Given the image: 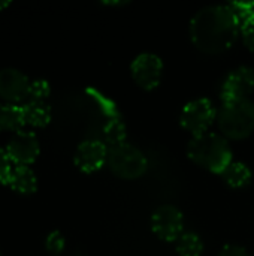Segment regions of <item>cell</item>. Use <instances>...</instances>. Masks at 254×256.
I'll use <instances>...</instances> for the list:
<instances>
[{
    "instance_id": "8992f818",
    "label": "cell",
    "mask_w": 254,
    "mask_h": 256,
    "mask_svg": "<svg viewBox=\"0 0 254 256\" xmlns=\"http://www.w3.org/2000/svg\"><path fill=\"white\" fill-rule=\"evenodd\" d=\"M132 76L133 81L144 90H154L160 81H162V75H163V62L159 56L151 54V52H144L139 54L132 66Z\"/></svg>"
},
{
    "instance_id": "277c9868",
    "label": "cell",
    "mask_w": 254,
    "mask_h": 256,
    "mask_svg": "<svg viewBox=\"0 0 254 256\" xmlns=\"http://www.w3.org/2000/svg\"><path fill=\"white\" fill-rule=\"evenodd\" d=\"M108 165L109 170L123 180H136L142 177L148 168L144 153L127 142L108 148Z\"/></svg>"
},
{
    "instance_id": "4fadbf2b",
    "label": "cell",
    "mask_w": 254,
    "mask_h": 256,
    "mask_svg": "<svg viewBox=\"0 0 254 256\" xmlns=\"http://www.w3.org/2000/svg\"><path fill=\"white\" fill-rule=\"evenodd\" d=\"M21 106L25 124L43 128L51 122V108L45 100H27Z\"/></svg>"
},
{
    "instance_id": "7a4b0ae2",
    "label": "cell",
    "mask_w": 254,
    "mask_h": 256,
    "mask_svg": "<svg viewBox=\"0 0 254 256\" xmlns=\"http://www.w3.org/2000/svg\"><path fill=\"white\" fill-rule=\"evenodd\" d=\"M187 156L198 166L220 176L232 164V150L228 140L217 134L207 132L193 136L187 146Z\"/></svg>"
},
{
    "instance_id": "7402d4cb",
    "label": "cell",
    "mask_w": 254,
    "mask_h": 256,
    "mask_svg": "<svg viewBox=\"0 0 254 256\" xmlns=\"http://www.w3.org/2000/svg\"><path fill=\"white\" fill-rule=\"evenodd\" d=\"M241 36H243V42L244 45L254 52V21L250 22L249 26H246L243 30H241Z\"/></svg>"
},
{
    "instance_id": "5b68a950",
    "label": "cell",
    "mask_w": 254,
    "mask_h": 256,
    "mask_svg": "<svg viewBox=\"0 0 254 256\" xmlns=\"http://www.w3.org/2000/svg\"><path fill=\"white\" fill-rule=\"evenodd\" d=\"M216 120V108L210 99H196L189 102L181 112V126L193 136L207 134Z\"/></svg>"
},
{
    "instance_id": "3957f363",
    "label": "cell",
    "mask_w": 254,
    "mask_h": 256,
    "mask_svg": "<svg viewBox=\"0 0 254 256\" xmlns=\"http://www.w3.org/2000/svg\"><path fill=\"white\" fill-rule=\"evenodd\" d=\"M217 124L222 136L244 140L254 130V104L250 99L226 102L217 114Z\"/></svg>"
},
{
    "instance_id": "ac0fdd59",
    "label": "cell",
    "mask_w": 254,
    "mask_h": 256,
    "mask_svg": "<svg viewBox=\"0 0 254 256\" xmlns=\"http://www.w3.org/2000/svg\"><path fill=\"white\" fill-rule=\"evenodd\" d=\"M229 8L232 9V12L235 14L241 30L249 26L250 22L254 21V3L252 2H235V3H229Z\"/></svg>"
},
{
    "instance_id": "ffe728a7",
    "label": "cell",
    "mask_w": 254,
    "mask_h": 256,
    "mask_svg": "<svg viewBox=\"0 0 254 256\" xmlns=\"http://www.w3.org/2000/svg\"><path fill=\"white\" fill-rule=\"evenodd\" d=\"M64 246H66V240H64V237H63L61 232L52 231V232L48 234V237H46V240H45V248H46V250H48L49 254H52V255H60V254L63 252Z\"/></svg>"
},
{
    "instance_id": "5bb4252c",
    "label": "cell",
    "mask_w": 254,
    "mask_h": 256,
    "mask_svg": "<svg viewBox=\"0 0 254 256\" xmlns=\"http://www.w3.org/2000/svg\"><path fill=\"white\" fill-rule=\"evenodd\" d=\"M25 124L22 106L16 104H0V130L19 132Z\"/></svg>"
},
{
    "instance_id": "44dd1931",
    "label": "cell",
    "mask_w": 254,
    "mask_h": 256,
    "mask_svg": "<svg viewBox=\"0 0 254 256\" xmlns=\"http://www.w3.org/2000/svg\"><path fill=\"white\" fill-rule=\"evenodd\" d=\"M10 172H12L10 159L6 153V150L0 147V183L1 184H7Z\"/></svg>"
},
{
    "instance_id": "d6986e66",
    "label": "cell",
    "mask_w": 254,
    "mask_h": 256,
    "mask_svg": "<svg viewBox=\"0 0 254 256\" xmlns=\"http://www.w3.org/2000/svg\"><path fill=\"white\" fill-rule=\"evenodd\" d=\"M49 92H51V87H49L48 81L34 80L30 84V92H28V99L27 100H45L49 96Z\"/></svg>"
},
{
    "instance_id": "d4e9b609",
    "label": "cell",
    "mask_w": 254,
    "mask_h": 256,
    "mask_svg": "<svg viewBox=\"0 0 254 256\" xmlns=\"http://www.w3.org/2000/svg\"><path fill=\"white\" fill-rule=\"evenodd\" d=\"M0 256H1V250H0Z\"/></svg>"
},
{
    "instance_id": "e0dca14e",
    "label": "cell",
    "mask_w": 254,
    "mask_h": 256,
    "mask_svg": "<svg viewBox=\"0 0 254 256\" xmlns=\"http://www.w3.org/2000/svg\"><path fill=\"white\" fill-rule=\"evenodd\" d=\"M175 249L180 256H201L204 250V244L198 234L184 232L175 242Z\"/></svg>"
},
{
    "instance_id": "9a60e30c",
    "label": "cell",
    "mask_w": 254,
    "mask_h": 256,
    "mask_svg": "<svg viewBox=\"0 0 254 256\" xmlns=\"http://www.w3.org/2000/svg\"><path fill=\"white\" fill-rule=\"evenodd\" d=\"M222 176H223V180L226 182V184H229L231 188H235V189L247 186L252 180L250 168L241 162H232Z\"/></svg>"
},
{
    "instance_id": "9c48e42d",
    "label": "cell",
    "mask_w": 254,
    "mask_h": 256,
    "mask_svg": "<svg viewBox=\"0 0 254 256\" xmlns=\"http://www.w3.org/2000/svg\"><path fill=\"white\" fill-rule=\"evenodd\" d=\"M6 153L15 165H24L28 166L33 164L40 152L39 140L33 132L28 130H19L16 132L6 146Z\"/></svg>"
},
{
    "instance_id": "7c38bea8",
    "label": "cell",
    "mask_w": 254,
    "mask_h": 256,
    "mask_svg": "<svg viewBox=\"0 0 254 256\" xmlns=\"http://www.w3.org/2000/svg\"><path fill=\"white\" fill-rule=\"evenodd\" d=\"M7 186H10L15 192L22 195H31L37 189V178L31 168L24 165H15L9 176Z\"/></svg>"
},
{
    "instance_id": "cb8c5ba5",
    "label": "cell",
    "mask_w": 254,
    "mask_h": 256,
    "mask_svg": "<svg viewBox=\"0 0 254 256\" xmlns=\"http://www.w3.org/2000/svg\"><path fill=\"white\" fill-rule=\"evenodd\" d=\"M9 3H10L9 0H0V10H1V9H4V8H7V6H9Z\"/></svg>"
},
{
    "instance_id": "8fae6325",
    "label": "cell",
    "mask_w": 254,
    "mask_h": 256,
    "mask_svg": "<svg viewBox=\"0 0 254 256\" xmlns=\"http://www.w3.org/2000/svg\"><path fill=\"white\" fill-rule=\"evenodd\" d=\"M108 162V147L97 140H88L78 146L75 153V165L79 171L91 174L99 171Z\"/></svg>"
},
{
    "instance_id": "603a6c76",
    "label": "cell",
    "mask_w": 254,
    "mask_h": 256,
    "mask_svg": "<svg viewBox=\"0 0 254 256\" xmlns=\"http://www.w3.org/2000/svg\"><path fill=\"white\" fill-rule=\"evenodd\" d=\"M217 256H250V255H249V252H247L244 248H240V246H234V244H231V246H225Z\"/></svg>"
},
{
    "instance_id": "52a82bcc",
    "label": "cell",
    "mask_w": 254,
    "mask_h": 256,
    "mask_svg": "<svg viewBox=\"0 0 254 256\" xmlns=\"http://www.w3.org/2000/svg\"><path fill=\"white\" fill-rule=\"evenodd\" d=\"M183 213L174 206H162L151 216V230L163 242H177L183 234Z\"/></svg>"
},
{
    "instance_id": "30bf717a",
    "label": "cell",
    "mask_w": 254,
    "mask_h": 256,
    "mask_svg": "<svg viewBox=\"0 0 254 256\" xmlns=\"http://www.w3.org/2000/svg\"><path fill=\"white\" fill-rule=\"evenodd\" d=\"M31 81L16 68L0 69V98L7 104H18L28 99Z\"/></svg>"
},
{
    "instance_id": "6da1fadb",
    "label": "cell",
    "mask_w": 254,
    "mask_h": 256,
    "mask_svg": "<svg viewBox=\"0 0 254 256\" xmlns=\"http://www.w3.org/2000/svg\"><path fill=\"white\" fill-rule=\"evenodd\" d=\"M189 32L193 45L199 51L220 54L234 46L241 27L229 4H214L196 12Z\"/></svg>"
},
{
    "instance_id": "ba28073f",
    "label": "cell",
    "mask_w": 254,
    "mask_h": 256,
    "mask_svg": "<svg viewBox=\"0 0 254 256\" xmlns=\"http://www.w3.org/2000/svg\"><path fill=\"white\" fill-rule=\"evenodd\" d=\"M254 90V70L252 68L241 66L235 70H232L223 86H222V100L223 104L226 102H237V100H244L249 99Z\"/></svg>"
},
{
    "instance_id": "2e32d148",
    "label": "cell",
    "mask_w": 254,
    "mask_h": 256,
    "mask_svg": "<svg viewBox=\"0 0 254 256\" xmlns=\"http://www.w3.org/2000/svg\"><path fill=\"white\" fill-rule=\"evenodd\" d=\"M126 136H127V130L121 120H109L103 128V144L108 148L124 144Z\"/></svg>"
}]
</instances>
